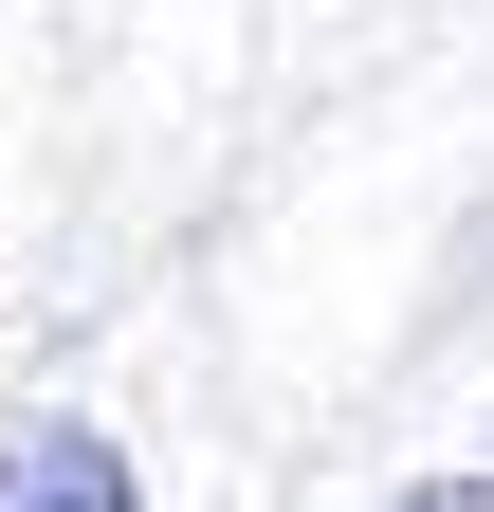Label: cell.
<instances>
[{"instance_id":"6da1fadb","label":"cell","mask_w":494,"mask_h":512,"mask_svg":"<svg viewBox=\"0 0 494 512\" xmlns=\"http://www.w3.org/2000/svg\"><path fill=\"white\" fill-rule=\"evenodd\" d=\"M0 512H147V494H129V458L92 421H19L0 439Z\"/></svg>"},{"instance_id":"7a4b0ae2","label":"cell","mask_w":494,"mask_h":512,"mask_svg":"<svg viewBox=\"0 0 494 512\" xmlns=\"http://www.w3.org/2000/svg\"><path fill=\"white\" fill-rule=\"evenodd\" d=\"M403 512H494V476H421V494H403Z\"/></svg>"}]
</instances>
